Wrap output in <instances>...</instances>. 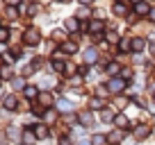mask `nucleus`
Segmentation results:
<instances>
[{
    "instance_id": "obj_7",
    "label": "nucleus",
    "mask_w": 155,
    "mask_h": 145,
    "mask_svg": "<svg viewBox=\"0 0 155 145\" xmlns=\"http://www.w3.org/2000/svg\"><path fill=\"white\" fill-rule=\"evenodd\" d=\"M57 109H59V111H62V113H68V111H71V109H73V104H71V102L66 100V97H62V100L57 102Z\"/></svg>"
},
{
    "instance_id": "obj_18",
    "label": "nucleus",
    "mask_w": 155,
    "mask_h": 145,
    "mask_svg": "<svg viewBox=\"0 0 155 145\" xmlns=\"http://www.w3.org/2000/svg\"><path fill=\"white\" fill-rule=\"evenodd\" d=\"M114 11H116L119 16H123V14H126V5H121V2H119V5H114Z\"/></svg>"
},
{
    "instance_id": "obj_27",
    "label": "nucleus",
    "mask_w": 155,
    "mask_h": 145,
    "mask_svg": "<svg viewBox=\"0 0 155 145\" xmlns=\"http://www.w3.org/2000/svg\"><path fill=\"white\" fill-rule=\"evenodd\" d=\"M7 39V32H5V29H0V41H5Z\"/></svg>"
},
{
    "instance_id": "obj_1",
    "label": "nucleus",
    "mask_w": 155,
    "mask_h": 145,
    "mask_svg": "<svg viewBox=\"0 0 155 145\" xmlns=\"http://www.w3.org/2000/svg\"><path fill=\"white\" fill-rule=\"evenodd\" d=\"M123 86H126V79H119V77H114V79H110V82H107V91H110V93L123 91Z\"/></svg>"
},
{
    "instance_id": "obj_29",
    "label": "nucleus",
    "mask_w": 155,
    "mask_h": 145,
    "mask_svg": "<svg viewBox=\"0 0 155 145\" xmlns=\"http://www.w3.org/2000/svg\"><path fill=\"white\" fill-rule=\"evenodd\" d=\"M59 145H71V140H68V138H62V143H59Z\"/></svg>"
},
{
    "instance_id": "obj_25",
    "label": "nucleus",
    "mask_w": 155,
    "mask_h": 145,
    "mask_svg": "<svg viewBox=\"0 0 155 145\" xmlns=\"http://www.w3.org/2000/svg\"><path fill=\"white\" fill-rule=\"evenodd\" d=\"M46 120H55V111H46Z\"/></svg>"
},
{
    "instance_id": "obj_26",
    "label": "nucleus",
    "mask_w": 155,
    "mask_h": 145,
    "mask_svg": "<svg viewBox=\"0 0 155 145\" xmlns=\"http://www.w3.org/2000/svg\"><path fill=\"white\" fill-rule=\"evenodd\" d=\"M107 39H110L112 43H116V34H114V32H110V34H107Z\"/></svg>"
},
{
    "instance_id": "obj_16",
    "label": "nucleus",
    "mask_w": 155,
    "mask_h": 145,
    "mask_svg": "<svg viewBox=\"0 0 155 145\" xmlns=\"http://www.w3.org/2000/svg\"><path fill=\"white\" fill-rule=\"evenodd\" d=\"M5 106H9V109H16V97H14V95L5 97Z\"/></svg>"
},
{
    "instance_id": "obj_20",
    "label": "nucleus",
    "mask_w": 155,
    "mask_h": 145,
    "mask_svg": "<svg viewBox=\"0 0 155 145\" xmlns=\"http://www.w3.org/2000/svg\"><path fill=\"white\" fill-rule=\"evenodd\" d=\"M66 27H68V29H78V20H75V18H68V20H66Z\"/></svg>"
},
{
    "instance_id": "obj_23",
    "label": "nucleus",
    "mask_w": 155,
    "mask_h": 145,
    "mask_svg": "<svg viewBox=\"0 0 155 145\" xmlns=\"http://www.w3.org/2000/svg\"><path fill=\"white\" fill-rule=\"evenodd\" d=\"M91 29H94V32H98V29H103V23H98V20H96V23H91Z\"/></svg>"
},
{
    "instance_id": "obj_5",
    "label": "nucleus",
    "mask_w": 155,
    "mask_h": 145,
    "mask_svg": "<svg viewBox=\"0 0 155 145\" xmlns=\"http://www.w3.org/2000/svg\"><path fill=\"white\" fill-rule=\"evenodd\" d=\"M123 134H126L123 129H116V127H114V131H110V134H107V140H110V143H119V140L123 138Z\"/></svg>"
},
{
    "instance_id": "obj_2",
    "label": "nucleus",
    "mask_w": 155,
    "mask_h": 145,
    "mask_svg": "<svg viewBox=\"0 0 155 145\" xmlns=\"http://www.w3.org/2000/svg\"><path fill=\"white\" fill-rule=\"evenodd\" d=\"M132 134H135L137 140H141V138H146V136H150V127L148 125H137L135 129H132Z\"/></svg>"
},
{
    "instance_id": "obj_24",
    "label": "nucleus",
    "mask_w": 155,
    "mask_h": 145,
    "mask_svg": "<svg viewBox=\"0 0 155 145\" xmlns=\"http://www.w3.org/2000/svg\"><path fill=\"white\" fill-rule=\"evenodd\" d=\"M53 68H55V70H64V63H59V61H55V63H53Z\"/></svg>"
},
{
    "instance_id": "obj_4",
    "label": "nucleus",
    "mask_w": 155,
    "mask_h": 145,
    "mask_svg": "<svg viewBox=\"0 0 155 145\" xmlns=\"http://www.w3.org/2000/svg\"><path fill=\"white\" fill-rule=\"evenodd\" d=\"M78 120H80V127H89L94 122V116H91V111H82L78 116Z\"/></svg>"
},
{
    "instance_id": "obj_12",
    "label": "nucleus",
    "mask_w": 155,
    "mask_h": 145,
    "mask_svg": "<svg viewBox=\"0 0 155 145\" xmlns=\"http://www.w3.org/2000/svg\"><path fill=\"white\" fill-rule=\"evenodd\" d=\"M103 104H105V102H103L101 97H91V100H89V106H94V109H103Z\"/></svg>"
},
{
    "instance_id": "obj_3",
    "label": "nucleus",
    "mask_w": 155,
    "mask_h": 145,
    "mask_svg": "<svg viewBox=\"0 0 155 145\" xmlns=\"http://www.w3.org/2000/svg\"><path fill=\"white\" fill-rule=\"evenodd\" d=\"M114 125H116V129H123V131H126V127L130 125V120H128V116H126V113H116Z\"/></svg>"
},
{
    "instance_id": "obj_9",
    "label": "nucleus",
    "mask_w": 155,
    "mask_h": 145,
    "mask_svg": "<svg viewBox=\"0 0 155 145\" xmlns=\"http://www.w3.org/2000/svg\"><path fill=\"white\" fill-rule=\"evenodd\" d=\"M34 140H37V134H34L32 129H25V131H23V143H25V145H32Z\"/></svg>"
},
{
    "instance_id": "obj_21",
    "label": "nucleus",
    "mask_w": 155,
    "mask_h": 145,
    "mask_svg": "<svg viewBox=\"0 0 155 145\" xmlns=\"http://www.w3.org/2000/svg\"><path fill=\"white\" fill-rule=\"evenodd\" d=\"M39 100L44 102V104H50V102H53V97H50L48 93H44V95H39Z\"/></svg>"
},
{
    "instance_id": "obj_30",
    "label": "nucleus",
    "mask_w": 155,
    "mask_h": 145,
    "mask_svg": "<svg viewBox=\"0 0 155 145\" xmlns=\"http://www.w3.org/2000/svg\"><path fill=\"white\" fill-rule=\"evenodd\" d=\"M78 145H91V140H80Z\"/></svg>"
},
{
    "instance_id": "obj_19",
    "label": "nucleus",
    "mask_w": 155,
    "mask_h": 145,
    "mask_svg": "<svg viewBox=\"0 0 155 145\" xmlns=\"http://www.w3.org/2000/svg\"><path fill=\"white\" fill-rule=\"evenodd\" d=\"M25 95H28V97H37V88H34V86H28V88H25Z\"/></svg>"
},
{
    "instance_id": "obj_13",
    "label": "nucleus",
    "mask_w": 155,
    "mask_h": 145,
    "mask_svg": "<svg viewBox=\"0 0 155 145\" xmlns=\"http://www.w3.org/2000/svg\"><path fill=\"white\" fill-rule=\"evenodd\" d=\"M144 41H141V39H135V41H132V50H135V52H139V50H144Z\"/></svg>"
},
{
    "instance_id": "obj_31",
    "label": "nucleus",
    "mask_w": 155,
    "mask_h": 145,
    "mask_svg": "<svg viewBox=\"0 0 155 145\" xmlns=\"http://www.w3.org/2000/svg\"><path fill=\"white\" fill-rule=\"evenodd\" d=\"M80 2H82V5H89V2H91V0H80Z\"/></svg>"
},
{
    "instance_id": "obj_22",
    "label": "nucleus",
    "mask_w": 155,
    "mask_h": 145,
    "mask_svg": "<svg viewBox=\"0 0 155 145\" xmlns=\"http://www.w3.org/2000/svg\"><path fill=\"white\" fill-rule=\"evenodd\" d=\"M64 50L66 52H75V43H64Z\"/></svg>"
},
{
    "instance_id": "obj_17",
    "label": "nucleus",
    "mask_w": 155,
    "mask_h": 145,
    "mask_svg": "<svg viewBox=\"0 0 155 145\" xmlns=\"http://www.w3.org/2000/svg\"><path fill=\"white\" fill-rule=\"evenodd\" d=\"M107 70H110V75H116V72H121V66H119V63H110Z\"/></svg>"
},
{
    "instance_id": "obj_14",
    "label": "nucleus",
    "mask_w": 155,
    "mask_h": 145,
    "mask_svg": "<svg viewBox=\"0 0 155 145\" xmlns=\"http://www.w3.org/2000/svg\"><path fill=\"white\" fill-rule=\"evenodd\" d=\"M137 14H148V5H146V2H137Z\"/></svg>"
},
{
    "instance_id": "obj_15",
    "label": "nucleus",
    "mask_w": 155,
    "mask_h": 145,
    "mask_svg": "<svg viewBox=\"0 0 155 145\" xmlns=\"http://www.w3.org/2000/svg\"><path fill=\"white\" fill-rule=\"evenodd\" d=\"M84 59H87L89 63H94L96 61V50H87V52H84Z\"/></svg>"
},
{
    "instance_id": "obj_10",
    "label": "nucleus",
    "mask_w": 155,
    "mask_h": 145,
    "mask_svg": "<svg viewBox=\"0 0 155 145\" xmlns=\"http://www.w3.org/2000/svg\"><path fill=\"white\" fill-rule=\"evenodd\" d=\"M110 140H107V136L105 134H94L91 136V145H107Z\"/></svg>"
},
{
    "instance_id": "obj_8",
    "label": "nucleus",
    "mask_w": 155,
    "mask_h": 145,
    "mask_svg": "<svg viewBox=\"0 0 155 145\" xmlns=\"http://www.w3.org/2000/svg\"><path fill=\"white\" fill-rule=\"evenodd\" d=\"M114 118H116V113L110 111V109H103L101 111V120L103 122H114Z\"/></svg>"
},
{
    "instance_id": "obj_32",
    "label": "nucleus",
    "mask_w": 155,
    "mask_h": 145,
    "mask_svg": "<svg viewBox=\"0 0 155 145\" xmlns=\"http://www.w3.org/2000/svg\"><path fill=\"white\" fill-rule=\"evenodd\" d=\"M132 2H141V0H132Z\"/></svg>"
},
{
    "instance_id": "obj_11",
    "label": "nucleus",
    "mask_w": 155,
    "mask_h": 145,
    "mask_svg": "<svg viewBox=\"0 0 155 145\" xmlns=\"http://www.w3.org/2000/svg\"><path fill=\"white\" fill-rule=\"evenodd\" d=\"M34 134H37V138H48V127L46 125H37V129H34Z\"/></svg>"
},
{
    "instance_id": "obj_6",
    "label": "nucleus",
    "mask_w": 155,
    "mask_h": 145,
    "mask_svg": "<svg viewBox=\"0 0 155 145\" xmlns=\"http://www.w3.org/2000/svg\"><path fill=\"white\" fill-rule=\"evenodd\" d=\"M25 41H28L30 45L39 43V32H37V29H28V34H25Z\"/></svg>"
},
{
    "instance_id": "obj_28",
    "label": "nucleus",
    "mask_w": 155,
    "mask_h": 145,
    "mask_svg": "<svg viewBox=\"0 0 155 145\" xmlns=\"http://www.w3.org/2000/svg\"><path fill=\"white\" fill-rule=\"evenodd\" d=\"M21 0H7V5H18Z\"/></svg>"
}]
</instances>
